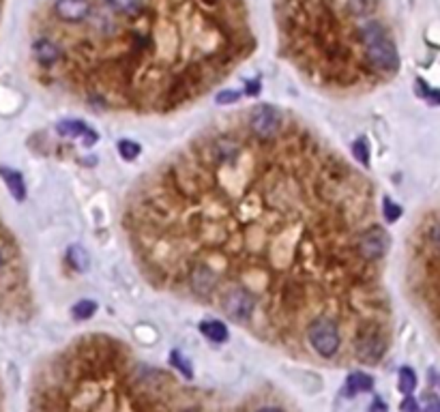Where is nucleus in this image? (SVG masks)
<instances>
[{
	"instance_id": "nucleus-1",
	"label": "nucleus",
	"mask_w": 440,
	"mask_h": 412,
	"mask_svg": "<svg viewBox=\"0 0 440 412\" xmlns=\"http://www.w3.org/2000/svg\"><path fill=\"white\" fill-rule=\"evenodd\" d=\"M372 185L299 116L213 122L131 185L123 230L159 292L323 360L384 356L389 235Z\"/></svg>"
},
{
	"instance_id": "nucleus-2",
	"label": "nucleus",
	"mask_w": 440,
	"mask_h": 412,
	"mask_svg": "<svg viewBox=\"0 0 440 412\" xmlns=\"http://www.w3.org/2000/svg\"><path fill=\"white\" fill-rule=\"evenodd\" d=\"M254 49L241 0H142L33 41L43 82L97 112L163 116L193 106Z\"/></svg>"
},
{
	"instance_id": "nucleus-3",
	"label": "nucleus",
	"mask_w": 440,
	"mask_h": 412,
	"mask_svg": "<svg viewBox=\"0 0 440 412\" xmlns=\"http://www.w3.org/2000/svg\"><path fill=\"white\" fill-rule=\"evenodd\" d=\"M90 11V0H56L52 7V17L56 24H78Z\"/></svg>"
},
{
	"instance_id": "nucleus-4",
	"label": "nucleus",
	"mask_w": 440,
	"mask_h": 412,
	"mask_svg": "<svg viewBox=\"0 0 440 412\" xmlns=\"http://www.w3.org/2000/svg\"><path fill=\"white\" fill-rule=\"evenodd\" d=\"M0 178L5 180V185L9 187L11 196H13L17 202L26 200V183H24L22 172L11 170V168H5V166H0Z\"/></svg>"
},
{
	"instance_id": "nucleus-5",
	"label": "nucleus",
	"mask_w": 440,
	"mask_h": 412,
	"mask_svg": "<svg viewBox=\"0 0 440 412\" xmlns=\"http://www.w3.org/2000/svg\"><path fill=\"white\" fill-rule=\"evenodd\" d=\"M56 132L60 134V136H67V138H78V136H86L88 138V144H92V142H97V136L92 129H88L84 122H80V120H63V122H58L56 125Z\"/></svg>"
},
{
	"instance_id": "nucleus-6",
	"label": "nucleus",
	"mask_w": 440,
	"mask_h": 412,
	"mask_svg": "<svg viewBox=\"0 0 440 412\" xmlns=\"http://www.w3.org/2000/svg\"><path fill=\"white\" fill-rule=\"evenodd\" d=\"M374 389V380L372 376L363 374V372H357V374H350L346 386H344V395L346 397H352V395H359V393H365V391H372Z\"/></svg>"
},
{
	"instance_id": "nucleus-7",
	"label": "nucleus",
	"mask_w": 440,
	"mask_h": 412,
	"mask_svg": "<svg viewBox=\"0 0 440 412\" xmlns=\"http://www.w3.org/2000/svg\"><path fill=\"white\" fill-rule=\"evenodd\" d=\"M200 333L204 335L206 340L215 342V344H222L228 340V326L224 322H219V320H206L200 324Z\"/></svg>"
},
{
	"instance_id": "nucleus-8",
	"label": "nucleus",
	"mask_w": 440,
	"mask_h": 412,
	"mask_svg": "<svg viewBox=\"0 0 440 412\" xmlns=\"http://www.w3.org/2000/svg\"><path fill=\"white\" fill-rule=\"evenodd\" d=\"M398 386H400V391H402L404 395H412L414 386H417V376H414V372H412L410 367H402V370H400Z\"/></svg>"
},
{
	"instance_id": "nucleus-9",
	"label": "nucleus",
	"mask_w": 440,
	"mask_h": 412,
	"mask_svg": "<svg viewBox=\"0 0 440 412\" xmlns=\"http://www.w3.org/2000/svg\"><path fill=\"white\" fill-rule=\"evenodd\" d=\"M118 152L125 161H133L140 154V144L131 142V140H120L118 142Z\"/></svg>"
},
{
	"instance_id": "nucleus-10",
	"label": "nucleus",
	"mask_w": 440,
	"mask_h": 412,
	"mask_svg": "<svg viewBox=\"0 0 440 412\" xmlns=\"http://www.w3.org/2000/svg\"><path fill=\"white\" fill-rule=\"evenodd\" d=\"M95 309H97V305L92 301H82L73 307V316H76L78 320H86L95 314Z\"/></svg>"
},
{
	"instance_id": "nucleus-11",
	"label": "nucleus",
	"mask_w": 440,
	"mask_h": 412,
	"mask_svg": "<svg viewBox=\"0 0 440 412\" xmlns=\"http://www.w3.org/2000/svg\"><path fill=\"white\" fill-rule=\"evenodd\" d=\"M425 241L432 249H436L440 253V221L438 223H432L425 232Z\"/></svg>"
},
{
	"instance_id": "nucleus-12",
	"label": "nucleus",
	"mask_w": 440,
	"mask_h": 412,
	"mask_svg": "<svg viewBox=\"0 0 440 412\" xmlns=\"http://www.w3.org/2000/svg\"><path fill=\"white\" fill-rule=\"evenodd\" d=\"M402 217V209L396 204V202H391L389 198H384V219L389 223H393Z\"/></svg>"
},
{
	"instance_id": "nucleus-13",
	"label": "nucleus",
	"mask_w": 440,
	"mask_h": 412,
	"mask_svg": "<svg viewBox=\"0 0 440 412\" xmlns=\"http://www.w3.org/2000/svg\"><path fill=\"white\" fill-rule=\"evenodd\" d=\"M355 154H357V159H359L363 166H368V164H370V150H368V142H365L363 138L355 142Z\"/></svg>"
},
{
	"instance_id": "nucleus-14",
	"label": "nucleus",
	"mask_w": 440,
	"mask_h": 412,
	"mask_svg": "<svg viewBox=\"0 0 440 412\" xmlns=\"http://www.w3.org/2000/svg\"><path fill=\"white\" fill-rule=\"evenodd\" d=\"M417 84H419V95L427 97L432 103H436V106H440V90H430V88H425V84H423L421 80H419Z\"/></svg>"
},
{
	"instance_id": "nucleus-15",
	"label": "nucleus",
	"mask_w": 440,
	"mask_h": 412,
	"mask_svg": "<svg viewBox=\"0 0 440 412\" xmlns=\"http://www.w3.org/2000/svg\"><path fill=\"white\" fill-rule=\"evenodd\" d=\"M402 412H421V408H419V404H417V399H414L412 395H406V399L402 402Z\"/></svg>"
},
{
	"instance_id": "nucleus-16",
	"label": "nucleus",
	"mask_w": 440,
	"mask_h": 412,
	"mask_svg": "<svg viewBox=\"0 0 440 412\" xmlns=\"http://www.w3.org/2000/svg\"><path fill=\"white\" fill-rule=\"evenodd\" d=\"M172 360H174V365H179L181 367V372L187 376V378H191L193 374H191V370H189V365L187 363H183V358H181V354L179 352H172Z\"/></svg>"
},
{
	"instance_id": "nucleus-17",
	"label": "nucleus",
	"mask_w": 440,
	"mask_h": 412,
	"mask_svg": "<svg viewBox=\"0 0 440 412\" xmlns=\"http://www.w3.org/2000/svg\"><path fill=\"white\" fill-rule=\"evenodd\" d=\"M238 97H241L238 93H219L217 95V101L219 103H226V101H236Z\"/></svg>"
},
{
	"instance_id": "nucleus-18",
	"label": "nucleus",
	"mask_w": 440,
	"mask_h": 412,
	"mask_svg": "<svg viewBox=\"0 0 440 412\" xmlns=\"http://www.w3.org/2000/svg\"><path fill=\"white\" fill-rule=\"evenodd\" d=\"M370 412H386V404L380 397H374V404L370 406Z\"/></svg>"
},
{
	"instance_id": "nucleus-19",
	"label": "nucleus",
	"mask_w": 440,
	"mask_h": 412,
	"mask_svg": "<svg viewBox=\"0 0 440 412\" xmlns=\"http://www.w3.org/2000/svg\"><path fill=\"white\" fill-rule=\"evenodd\" d=\"M256 412H286V410L277 408V406H264V408H258Z\"/></svg>"
},
{
	"instance_id": "nucleus-20",
	"label": "nucleus",
	"mask_w": 440,
	"mask_h": 412,
	"mask_svg": "<svg viewBox=\"0 0 440 412\" xmlns=\"http://www.w3.org/2000/svg\"><path fill=\"white\" fill-rule=\"evenodd\" d=\"M425 412H440V402L436 399L434 404H430V406L425 408Z\"/></svg>"
},
{
	"instance_id": "nucleus-21",
	"label": "nucleus",
	"mask_w": 440,
	"mask_h": 412,
	"mask_svg": "<svg viewBox=\"0 0 440 412\" xmlns=\"http://www.w3.org/2000/svg\"><path fill=\"white\" fill-rule=\"evenodd\" d=\"M5 264H7V258H5V251H3V249H0V271H3V269H5Z\"/></svg>"
}]
</instances>
